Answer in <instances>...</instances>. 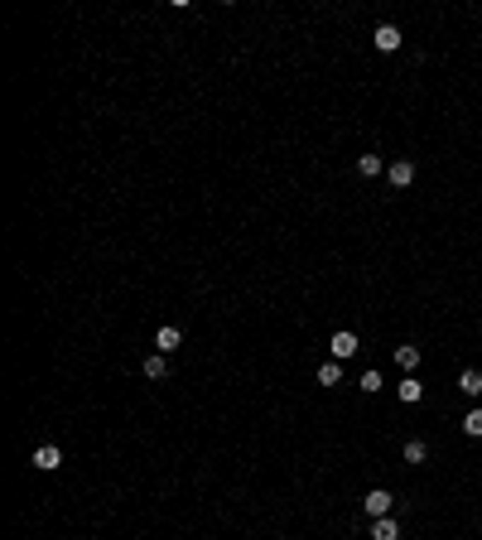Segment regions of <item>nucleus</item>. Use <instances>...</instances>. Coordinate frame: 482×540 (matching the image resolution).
Masks as SVG:
<instances>
[{"instance_id": "nucleus-9", "label": "nucleus", "mask_w": 482, "mask_h": 540, "mask_svg": "<svg viewBox=\"0 0 482 540\" xmlns=\"http://www.w3.org/2000/svg\"><path fill=\"white\" fill-rule=\"evenodd\" d=\"M396 391H401V401L405 405H415V401H425V386H420V377H405L401 386H396Z\"/></svg>"}, {"instance_id": "nucleus-7", "label": "nucleus", "mask_w": 482, "mask_h": 540, "mask_svg": "<svg viewBox=\"0 0 482 540\" xmlns=\"http://www.w3.org/2000/svg\"><path fill=\"white\" fill-rule=\"evenodd\" d=\"M458 391H463V396H473V401L482 396V372H478V367H468V372L458 377Z\"/></svg>"}, {"instance_id": "nucleus-16", "label": "nucleus", "mask_w": 482, "mask_h": 540, "mask_svg": "<svg viewBox=\"0 0 482 540\" xmlns=\"http://www.w3.org/2000/svg\"><path fill=\"white\" fill-rule=\"evenodd\" d=\"M381 386H386V381H381V372H367V377H362V391H367V396H376V391H381Z\"/></svg>"}, {"instance_id": "nucleus-12", "label": "nucleus", "mask_w": 482, "mask_h": 540, "mask_svg": "<svg viewBox=\"0 0 482 540\" xmlns=\"http://www.w3.org/2000/svg\"><path fill=\"white\" fill-rule=\"evenodd\" d=\"M401 454H405V463H425L429 459V444H425V439H405Z\"/></svg>"}, {"instance_id": "nucleus-5", "label": "nucleus", "mask_w": 482, "mask_h": 540, "mask_svg": "<svg viewBox=\"0 0 482 540\" xmlns=\"http://www.w3.org/2000/svg\"><path fill=\"white\" fill-rule=\"evenodd\" d=\"M376 49H381V54H396V49H401V29L396 25H376Z\"/></svg>"}, {"instance_id": "nucleus-1", "label": "nucleus", "mask_w": 482, "mask_h": 540, "mask_svg": "<svg viewBox=\"0 0 482 540\" xmlns=\"http://www.w3.org/2000/svg\"><path fill=\"white\" fill-rule=\"evenodd\" d=\"M362 507H367V516H391V507H396V497H391V492H386V487H372V492H367V497H362Z\"/></svg>"}, {"instance_id": "nucleus-8", "label": "nucleus", "mask_w": 482, "mask_h": 540, "mask_svg": "<svg viewBox=\"0 0 482 540\" xmlns=\"http://www.w3.org/2000/svg\"><path fill=\"white\" fill-rule=\"evenodd\" d=\"M179 343H184V333H179V328H160V333H155V348H160L164 357L179 348Z\"/></svg>"}, {"instance_id": "nucleus-6", "label": "nucleus", "mask_w": 482, "mask_h": 540, "mask_svg": "<svg viewBox=\"0 0 482 540\" xmlns=\"http://www.w3.org/2000/svg\"><path fill=\"white\" fill-rule=\"evenodd\" d=\"M386 174H391V184H396V189H410V184H415V164H410V160H396Z\"/></svg>"}, {"instance_id": "nucleus-4", "label": "nucleus", "mask_w": 482, "mask_h": 540, "mask_svg": "<svg viewBox=\"0 0 482 540\" xmlns=\"http://www.w3.org/2000/svg\"><path fill=\"white\" fill-rule=\"evenodd\" d=\"M58 463H63L58 444H44V449H34V468H39V473H54Z\"/></svg>"}, {"instance_id": "nucleus-2", "label": "nucleus", "mask_w": 482, "mask_h": 540, "mask_svg": "<svg viewBox=\"0 0 482 540\" xmlns=\"http://www.w3.org/2000/svg\"><path fill=\"white\" fill-rule=\"evenodd\" d=\"M328 348H333V362H343V357H352V352H357V333H348V328H343V333H333V343H328Z\"/></svg>"}, {"instance_id": "nucleus-11", "label": "nucleus", "mask_w": 482, "mask_h": 540, "mask_svg": "<svg viewBox=\"0 0 482 540\" xmlns=\"http://www.w3.org/2000/svg\"><path fill=\"white\" fill-rule=\"evenodd\" d=\"M145 377H150V381L169 377V362H164V352H150V357H145Z\"/></svg>"}, {"instance_id": "nucleus-13", "label": "nucleus", "mask_w": 482, "mask_h": 540, "mask_svg": "<svg viewBox=\"0 0 482 540\" xmlns=\"http://www.w3.org/2000/svg\"><path fill=\"white\" fill-rule=\"evenodd\" d=\"M319 386H343V362H323L319 367Z\"/></svg>"}, {"instance_id": "nucleus-15", "label": "nucleus", "mask_w": 482, "mask_h": 540, "mask_svg": "<svg viewBox=\"0 0 482 540\" xmlns=\"http://www.w3.org/2000/svg\"><path fill=\"white\" fill-rule=\"evenodd\" d=\"M463 434H468V439H482V405H478V410H468V420H463Z\"/></svg>"}, {"instance_id": "nucleus-14", "label": "nucleus", "mask_w": 482, "mask_h": 540, "mask_svg": "<svg viewBox=\"0 0 482 540\" xmlns=\"http://www.w3.org/2000/svg\"><path fill=\"white\" fill-rule=\"evenodd\" d=\"M357 174H362V179H376V174H381V155H357Z\"/></svg>"}, {"instance_id": "nucleus-10", "label": "nucleus", "mask_w": 482, "mask_h": 540, "mask_svg": "<svg viewBox=\"0 0 482 540\" xmlns=\"http://www.w3.org/2000/svg\"><path fill=\"white\" fill-rule=\"evenodd\" d=\"M396 367H401L405 377H415V367H420V348H396Z\"/></svg>"}, {"instance_id": "nucleus-3", "label": "nucleus", "mask_w": 482, "mask_h": 540, "mask_svg": "<svg viewBox=\"0 0 482 540\" xmlns=\"http://www.w3.org/2000/svg\"><path fill=\"white\" fill-rule=\"evenodd\" d=\"M372 540H401V521H396V516H376L372 521Z\"/></svg>"}]
</instances>
